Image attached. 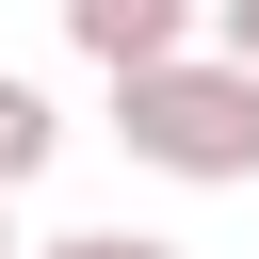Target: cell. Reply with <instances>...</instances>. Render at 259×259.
Here are the masks:
<instances>
[{
	"label": "cell",
	"mask_w": 259,
	"mask_h": 259,
	"mask_svg": "<svg viewBox=\"0 0 259 259\" xmlns=\"http://www.w3.org/2000/svg\"><path fill=\"white\" fill-rule=\"evenodd\" d=\"M113 146H130L146 178L243 194V178H259V65H227L210 32L162 49V65H113Z\"/></svg>",
	"instance_id": "6da1fadb"
},
{
	"label": "cell",
	"mask_w": 259,
	"mask_h": 259,
	"mask_svg": "<svg viewBox=\"0 0 259 259\" xmlns=\"http://www.w3.org/2000/svg\"><path fill=\"white\" fill-rule=\"evenodd\" d=\"M194 32H210V0H65V49L81 65H162Z\"/></svg>",
	"instance_id": "7a4b0ae2"
},
{
	"label": "cell",
	"mask_w": 259,
	"mask_h": 259,
	"mask_svg": "<svg viewBox=\"0 0 259 259\" xmlns=\"http://www.w3.org/2000/svg\"><path fill=\"white\" fill-rule=\"evenodd\" d=\"M49 146H65V113H49L32 81H0V194H32V178H49Z\"/></svg>",
	"instance_id": "3957f363"
},
{
	"label": "cell",
	"mask_w": 259,
	"mask_h": 259,
	"mask_svg": "<svg viewBox=\"0 0 259 259\" xmlns=\"http://www.w3.org/2000/svg\"><path fill=\"white\" fill-rule=\"evenodd\" d=\"M16 259H178V243H146V227H65V243H16Z\"/></svg>",
	"instance_id": "277c9868"
},
{
	"label": "cell",
	"mask_w": 259,
	"mask_h": 259,
	"mask_svg": "<svg viewBox=\"0 0 259 259\" xmlns=\"http://www.w3.org/2000/svg\"><path fill=\"white\" fill-rule=\"evenodd\" d=\"M210 49H227V65H259V0H210Z\"/></svg>",
	"instance_id": "5b68a950"
},
{
	"label": "cell",
	"mask_w": 259,
	"mask_h": 259,
	"mask_svg": "<svg viewBox=\"0 0 259 259\" xmlns=\"http://www.w3.org/2000/svg\"><path fill=\"white\" fill-rule=\"evenodd\" d=\"M0 259H16V227H0Z\"/></svg>",
	"instance_id": "8992f818"
}]
</instances>
